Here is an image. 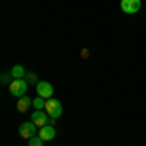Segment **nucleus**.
Masks as SVG:
<instances>
[{
	"label": "nucleus",
	"instance_id": "nucleus-9",
	"mask_svg": "<svg viewBox=\"0 0 146 146\" xmlns=\"http://www.w3.org/2000/svg\"><path fill=\"white\" fill-rule=\"evenodd\" d=\"M25 74H27V72H25V70H23V66H20V64L12 68V76H14V78H23Z\"/></svg>",
	"mask_w": 146,
	"mask_h": 146
},
{
	"label": "nucleus",
	"instance_id": "nucleus-6",
	"mask_svg": "<svg viewBox=\"0 0 146 146\" xmlns=\"http://www.w3.org/2000/svg\"><path fill=\"white\" fill-rule=\"evenodd\" d=\"M121 10L125 14H136L140 10V0H121Z\"/></svg>",
	"mask_w": 146,
	"mask_h": 146
},
{
	"label": "nucleus",
	"instance_id": "nucleus-10",
	"mask_svg": "<svg viewBox=\"0 0 146 146\" xmlns=\"http://www.w3.org/2000/svg\"><path fill=\"white\" fill-rule=\"evenodd\" d=\"M45 103H47V100H43V98L37 96V98L33 100V107L35 109H45Z\"/></svg>",
	"mask_w": 146,
	"mask_h": 146
},
{
	"label": "nucleus",
	"instance_id": "nucleus-7",
	"mask_svg": "<svg viewBox=\"0 0 146 146\" xmlns=\"http://www.w3.org/2000/svg\"><path fill=\"white\" fill-rule=\"evenodd\" d=\"M39 136L45 140V142H49V140H53L56 136V131H55V127L53 125H45V127H41L39 129Z\"/></svg>",
	"mask_w": 146,
	"mask_h": 146
},
{
	"label": "nucleus",
	"instance_id": "nucleus-11",
	"mask_svg": "<svg viewBox=\"0 0 146 146\" xmlns=\"http://www.w3.org/2000/svg\"><path fill=\"white\" fill-rule=\"evenodd\" d=\"M43 142H45V140H43L39 135L33 136V138H29V146H43Z\"/></svg>",
	"mask_w": 146,
	"mask_h": 146
},
{
	"label": "nucleus",
	"instance_id": "nucleus-8",
	"mask_svg": "<svg viewBox=\"0 0 146 146\" xmlns=\"http://www.w3.org/2000/svg\"><path fill=\"white\" fill-rule=\"evenodd\" d=\"M31 105H33V100H31L29 96H23V98H20V101H18V111L25 113L27 107H31Z\"/></svg>",
	"mask_w": 146,
	"mask_h": 146
},
{
	"label": "nucleus",
	"instance_id": "nucleus-1",
	"mask_svg": "<svg viewBox=\"0 0 146 146\" xmlns=\"http://www.w3.org/2000/svg\"><path fill=\"white\" fill-rule=\"evenodd\" d=\"M8 90H10L12 96H16V98H23L25 92H27V80H25V78H14L10 82V86H8Z\"/></svg>",
	"mask_w": 146,
	"mask_h": 146
},
{
	"label": "nucleus",
	"instance_id": "nucleus-4",
	"mask_svg": "<svg viewBox=\"0 0 146 146\" xmlns=\"http://www.w3.org/2000/svg\"><path fill=\"white\" fill-rule=\"evenodd\" d=\"M39 127L33 123V121H25V123L20 125V136L25 138V140H29V138H33V136L39 135V131H37Z\"/></svg>",
	"mask_w": 146,
	"mask_h": 146
},
{
	"label": "nucleus",
	"instance_id": "nucleus-3",
	"mask_svg": "<svg viewBox=\"0 0 146 146\" xmlns=\"http://www.w3.org/2000/svg\"><path fill=\"white\" fill-rule=\"evenodd\" d=\"M45 111L49 113V117L53 119V121H56L60 115H62V105H60V101L58 100H47V103H45Z\"/></svg>",
	"mask_w": 146,
	"mask_h": 146
},
{
	"label": "nucleus",
	"instance_id": "nucleus-2",
	"mask_svg": "<svg viewBox=\"0 0 146 146\" xmlns=\"http://www.w3.org/2000/svg\"><path fill=\"white\" fill-rule=\"evenodd\" d=\"M31 121H33L39 129L45 127V125H53V123H55V121L49 117V113H47L45 109H35V111L31 113Z\"/></svg>",
	"mask_w": 146,
	"mask_h": 146
},
{
	"label": "nucleus",
	"instance_id": "nucleus-5",
	"mask_svg": "<svg viewBox=\"0 0 146 146\" xmlns=\"http://www.w3.org/2000/svg\"><path fill=\"white\" fill-rule=\"evenodd\" d=\"M35 88H37V96H39V98H43V100H51V98H53V86H51V84H49V82H45V80H43V82H37V84H35Z\"/></svg>",
	"mask_w": 146,
	"mask_h": 146
},
{
	"label": "nucleus",
	"instance_id": "nucleus-12",
	"mask_svg": "<svg viewBox=\"0 0 146 146\" xmlns=\"http://www.w3.org/2000/svg\"><path fill=\"white\" fill-rule=\"evenodd\" d=\"M25 80L31 82V84H37V74H35V72H27V74H25Z\"/></svg>",
	"mask_w": 146,
	"mask_h": 146
}]
</instances>
